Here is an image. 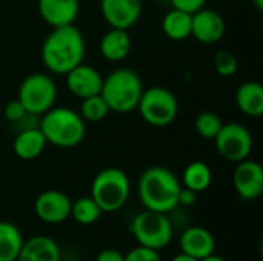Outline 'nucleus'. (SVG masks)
<instances>
[{
	"instance_id": "nucleus-22",
	"label": "nucleus",
	"mask_w": 263,
	"mask_h": 261,
	"mask_svg": "<svg viewBox=\"0 0 263 261\" xmlns=\"http://www.w3.org/2000/svg\"><path fill=\"white\" fill-rule=\"evenodd\" d=\"M162 29L165 35L174 42L186 40L191 35V14L180 9H171L162 20Z\"/></svg>"
},
{
	"instance_id": "nucleus-25",
	"label": "nucleus",
	"mask_w": 263,
	"mask_h": 261,
	"mask_svg": "<svg viewBox=\"0 0 263 261\" xmlns=\"http://www.w3.org/2000/svg\"><path fill=\"white\" fill-rule=\"evenodd\" d=\"M222 126H223L222 118L216 112H211V111L200 112L194 120L196 132L205 140H214L217 134L220 132Z\"/></svg>"
},
{
	"instance_id": "nucleus-19",
	"label": "nucleus",
	"mask_w": 263,
	"mask_h": 261,
	"mask_svg": "<svg viewBox=\"0 0 263 261\" xmlns=\"http://www.w3.org/2000/svg\"><path fill=\"white\" fill-rule=\"evenodd\" d=\"M237 108L251 118L263 115V86L259 82H245L236 91Z\"/></svg>"
},
{
	"instance_id": "nucleus-12",
	"label": "nucleus",
	"mask_w": 263,
	"mask_h": 261,
	"mask_svg": "<svg viewBox=\"0 0 263 261\" xmlns=\"http://www.w3.org/2000/svg\"><path fill=\"white\" fill-rule=\"evenodd\" d=\"M100 12L111 28L128 31L142 15V0H100Z\"/></svg>"
},
{
	"instance_id": "nucleus-29",
	"label": "nucleus",
	"mask_w": 263,
	"mask_h": 261,
	"mask_svg": "<svg viewBox=\"0 0 263 261\" xmlns=\"http://www.w3.org/2000/svg\"><path fill=\"white\" fill-rule=\"evenodd\" d=\"M3 115H5V118H6L8 122L20 123V122L28 115V112H26L25 106L20 103V100L15 98V100H11L9 103H6V106H5V109H3Z\"/></svg>"
},
{
	"instance_id": "nucleus-15",
	"label": "nucleus",
	"mask_w": 263,
	"mask_h": 261,
	"mask_svg": "<svg viewBox=\"0 0 263 261\" xmlns=\"http://www.w3.org/2000/svg\"><path fill=\"white\" fill-rule=\"evenodd\" d=\"M180 251L202 261L216 252V238L206 228L191 226L180 235Z\"/></svg>"
},
{
	"instance_id": "nucleus-7",
	"label": "nucleus",
	"mask_w": 263,
	"mask_h": 261,
	"mask_svg": "<svg viewBox=\"0 0 263 261\" xmlns=\"http://www.w3.org/2000/svg\"><path fill=\"white\" fill-rule=\"evenodd\" d=\"M137 109L148 125L154 128H165L176 120L179 114V103L170 89L163 86H153L143 89Z\"/></svg>"
},
{
	"instance_id": "nucleus-3",
	"label": "nucleus",
	"mask_w": 263,
	"mask_h": 261,
	"mask_svg": "<svg viewBox=\"0 0 263 261\" xmlns=\"http://www.w3.org/2000/svg\"><path fill=\"white\" fill-rule=\"evenodd\" d=\"M143 92V85L139 74L129 68H117L111 71L102 83L100 95L106 102L109 111L128 114L137 109Z\"/></svg>"
},
{
	"instance_id": "nucleus-11",
	"label": "nucleus",
	"mask_w": 263,
	"mask_h": 261,
	"mask_svg": "<svg viewBox=\"0 0 263 261\" xmlns=\"http://www.w3.org/2000/svg\"><path fill=\"white\" fill-rule=\"evenodd\" d=\"M233 185L240 198L248 202L259 198L263 192L262 165L250 158L239 162L233 174Z\"/></svg>"
},
{
	"instance_id": "nucleus-4",
	"label": "nucleus",
	"mask_w": 263,
	"mask_h": 261,
	"mask_svg": "<svg viewBox=\"0 0 263 261\" xmlns=\"http://www.w3.org/2000/svg\"><path fill=\"white\" fill-rule=\"evenodd\" d=\"M39 129L46 142L57 148H74L82 143L86 134L85 120L69 108H51L42 115Z\"/></svg>"
},
{
	"instance_id": "nucleus-14",
	"label": "nucleus",
	"mask_w": 263,
	"mask_h": 261,
	"mask_svg": "<svg viewBox=\"0 0 263 261\" xmlns=\"http://www.w3.org/2000/svg\"><path fill=\"white\" fill-rule=\"evenodd\" d=\"M65 77H66V86L69 92L82 100L86 97L100 94L103 77L96 68L89 65L80 63L76 68H72L69 72H66Z\"/></svg>"
},
{
	"instance_id": "nucleus-13",
	"label": "nucleus",
	"mask_w": 263,
	"mask_h": 261,
	"mask_svg": "<svg viewBox=\"0 0 263 261\" xmlns=\"http://www.w3.org/2000/svg\"><path fill=\"white\" fill-rule=\"evenodd\" d=\"M225 20L217 11L202 8L191 14V35L200 43L214 45L220 42L225 35Z\"/></svg>"
},
{
	"instance_id": "nucleus-21",
	"label": "nucleus",
	"mask_w": 263,
	"mask_h": 261,
	"mask_svg": "<svg viewBox=\"0 0 263 261\" xmlns=\"http://www.w3.org/2000/svg\"><path fill=\"white\" fill-rule=\"evenodd\" d=\"M23 242V235L15 225L0 222V261H17Z\"/></svg>"
},
{
	"instance_id": "nucleus-26",
	"label": "nucleus",
	"mask_w": 263,
	"mask_h": 261,
	"mask_svg": "<svg viewBox=\"0 0 263 261\" xmlns=\"http://www.w3.org/2000/svg\"><path fill=\"white\" fill-rule=\"evenodd\" d=\"M109 108L106 105V102L103 100V97L100 94L97 95H91V97H86L82 100V105H80V115L83 120L86 122H100L103 120L108 114H109Z\"/></svg>"
},
{
	"instance_id": "nucleus-24",
	"label": "nucleus",
	"mask_w": 263,
	"mask_h": 261,
	"mask_svg": "<svg viewBox=\"0 0 263 261\" xmlns=\"http://www.w3.org/2000/svg\"><path fill=\"white\" fill-rule=\"evenodd\" d=\"M102 214H103L102 209L92 200V197H82L71 203V217L79 225H83V226L94 225L100 218Z\"/></svg>"
},
{
	"instance_id": "nucleus-10",
	"label": "nucleus",
	"mask_w": 263,
	"mask_h": 261,
	"mask_svg": "<svg viewBox=\"0 0 263 261\" xmlns=\"http://www.w3.org/2000/svg\"><path fill=\"white\" fill-rule=\"evenodd\" d=\"M71 200L62 191H45L34 202V212L39 220L48 225H59L71 217Z\"/></svg>"
},
{
	"instance_id": "nucleus-8",
	"label": "nucleus",
	"mask_w": 263,
	"mask_h": 261,
	"mask_svg": "<svg viewBox=\"0 0 263 261\" xmlns=\"http://www.w3.org/2000/svg\"><path fill=\"white\" fill-rule=\"evenodd\" d=\"M17 98L29 115H43L49 111L57 98L55 82L42 72L29 74L18 88Z\"/></svg>"
},
{
	"instance_id": "nucleus-16",
	"label": "nucleus",
	"mask_w": 263,
	"mask_h": 261,
	"mask_svg": "<svg viewBox=\"0 0 263 261\" xmlns=\"http://www.w3.org/2000/svg\"><path fill=\"white\" fill-rule=\"evenodd\" d=\"M39 14L49 26H65L74 23L79 15V0H39Z\"/></svg>"
},
{
	"instance_id": "nucleus-31",
	"label": "nucleus",
	"mask_w": 263,
	"mask_h": 261,
	"mask_svg": "<svg viewBox=\"0 0 263 261\" xmlns=\"http://www.w3.org/2000/svg\"><path fill=\"white\" fill-rule=\"evenodd\" d=\"M125 255L116 249H103L97 254L96 261H123Z\"/></svg>"
},
{
	"instance_id": "nucleus-28",
	"label": "nucleus",
	"mask_w": 263,
	"mask_h": 261,
	"mask_svg": "<svg viewBox=\"0 0 263 261\" xmlns=\"http://www.w3.org/2000/svg\"><path fill=\"white\" fill-rule=\"evenodd\" d=\"M123 261H162L159 251L145 248V246H136L134 249H131Z\"/></svg>"
},
{
	"instance_id": "nucleus-18",
	"label": "nucleus",
	"mask_w": 263,
	"mask_h": 261,
	"mask_svg": "<svg viewBox=\"0 0 263 261\" xmlns=\"http://www.w3.org/2000/svg\"><path fill=\"white\" fill-rule=\"evenodd\" d=\"M48 142L42 131L37 128H25L17 134L12 143L14 154L22 160H34L45 151Z\"/></svg>"
},
{
	"instance_id": "nucleus-30",
	"label": "nucleus",
	"mask_w": 263,
	"mask_h": 261,
	"mask_svg": "<svg viewBox=\"0 0 263 261\" xmlns=\"http://www.w3.org/2000/svg\"><path fill=\"white\" fill-rule=\"evenodd\" d=\"M208 0H171V5L174 9H180L188 14H194L205 8Z\"/></svg>"
},
{
	"instance_id": "nucleus-2",
	"label": "nucleus",
	"mask_w": 263,
	"mask_h": 261,
	"mask_svg": "<svg viewBox=\"0 0 263 261\" xmlns=\"http://www.w3.org/2000/svg\"><path fill=\"white\" fill-rule=\"evenodd\" d=\"M182 185L176 174L163 166L145 169L139 178V198L145 209L168 214L179 206Z\"/></svg>"
},
{
	"instance_id": "nucleus-6",
	"label": "nucleus",
	"mask_w": 263,
	"mask_h": 261,
	"mask_svg": "<svg viewBox=\"0 0 263 261\" xmlns=\"http://www.w3.org/2000/svg\"><path fill=\"white\" fill-rule=\"evenodd\" d=\"M129 231L140 246L162 251L165 249L174 235V228L166 214L148 211L137 214L131 222Z\"/></svg>"
},
{
	"instance_id": "nucleus-33",
	"label": "nucleus",
	"mask_w": 263,
	"mask_h": 261,
	"mask_svg": "<svg viewBox=\"0 0 263 261\" xmlns=\"http://www.w3.org/2000/svg\"><path fill=\"white\" fill-rule=\"evenodd\" d=\"M171 261H200V260H197V258H194V257H191V255H188V254L180 252V254H177L176 257H173V260Z\"/></svg>"
},
{
	"instance_id": "nucleus-17",
	"label": "nucleus",
	"mask_w": 263,
	"mask_h": 261,
	"mask_svg": "<svg viewBox=\"0 0 263 261\" xmlns=\"http://www.w3.org/2000/svg\"><path fill=\"white\" fill-rule=\"evenodd\" d=\"M17 261H62V254L51 237L35 235L23 242Z\"/></svg>"
},
{
	"instance_id": "nucleus-27",
	"label": "nucleus",
	"mask_w": 263,
	"mask_h": 261,
	"mask_svg": "<svg viewBox=\"0 0 263 261\" xmlns=\"http://www.w3.org/2000/svg\"><path fill=\"white\" fill-rule=\"evenodd\" d=\"M214 68L217 71L219 75L222 77H233L237 74L239 69V63L236 55L231 51H217L214 55Z\"/></svg>"
},
{
	"instance_id": "nucleus-20",
	"label": "nucleus",
	"mask_w": 263,
	"mask_h": 261,
	"mask_svg": "<svg viewBox=\"0 0 263 261\" xmlns=\"http://www.w3.org/2000/svg\"><path fill=\"white\" fill-rule=\"evenodd\" d=\"M100 54L109 62H122L131 52V38L128 31L111 28L100 38Z\"/></svg>"
},
{
	"instance_id": "nucleus-1",
	"label": "nucleus",
	"mask_w": 263,
	"mask_h": 261,
	"mask_svg": "<svg viewBox=\"0 0 263 261\" xmlns=\"http://www.w3.org/2000/svg\"><path fill=\"white\" fill-rule=\"evenodd\" d=\"M42 62L52 74L65 75L85 58V38L74 23L55 26L46 35L40 49Z\"/></svg>"
},
{
	"instance_id": "nucleus-32",
	"label": "nucleus",
	"mask_w": 263,
	"mask_h": 261,
	"mask_svg": "<svg viewBox=\"0 0 263 261\" xmlns=\"http://www.w3.org/2000/svg\"><path fill=\"white\" fill-rule=\"evenodd\" d=\"M196 202H197V194L182 186L180 194H179V206H193Z\"/></svg>"
},
{
	"instance_id": "nucleus-5",
	"label": "nucleus",
	"mask_w": 263,
	"mask_h": 261,
	"mask_svg": "<svg viewBox=\"0 0 263 261\" xmlns=\"http://www.w3.org/2000/svg\"><path fill=\"white\" fill-rule=\"evenodd\" d=\"M129 178L119 168H105L92 180L91 197L102 212L111 214L125 206L129 197Z\"/></svg>"
},
{
	"instance_id": "nucleus-34",
	"label": "nucleus",
	"mask_w": 263,
	"mask_h": 261,
	"mask_svg": "<svg viewBox=\"0 0 263 261\" xmlns=\"http://www.w3.org/2000/svg\"><path fill=\"white\" fill-rule=\"evenodd\" d=\"M202 261H227L223 257H219V255H216V254H213V255H210V257H206V258H203Z\"/></svg>"
},
{
	"instance_id": "nucleus-35",
	"label": "nucleus",
	"mask_w": 263,
	"mask_h": 261,
	"mask_svg": "<svg viewBox=\"0 0 263 261\" xmlns=\"http://www.w3.org/2000/svg\"><path fill=\"white\" fill-rule=\"evenodd\" d=\"M253 2H254V5H256V8L262 11V9H263V0H253Z\"/></svg>"
},
{
	"instance_id": "nucleus-9",
	"label": "nucleus",
	"mask_w": 263,
	"mask_h": 261,
	"mask_svg": "<svg viewBox=\"0 0 263 261\" xmlns=\"http://www.w3.org/2000/svg\"><path fill=\"white\" fill-rule=\"evenodd\" d=\"M219 154L233 163L243 162L253 151V134L248 128L239 123H223L220 132L214 138Z\"/></svg>"
},
{
	"instance_id": "nucleus-23",
	"label": "nucleus",
	"mask_w": 263,
	"mask_h": 261,
	"mask_svg": "<svg viewBox=\"0 0 263 261\" xmlns=\"http://www.w3.org/2000/svg\"><path fill=\"white\" fill-rule=\"evenodd\" d=\"M182 182H183V188L191 189L196 194H199L210 188V185L213 182V174L206 163L197 160V162L190 163L185 168Z\"/></svg>"
}]
</instances>
